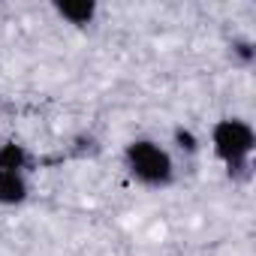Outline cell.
<instances>
[{"mask_svg":"<svg viewBox=\"0 0 256 256\" xmlns=\"http://www.w3.org/2000/svg\"><path fill=\"white\" fill-rule=\"evenodd\" d=\"M232 54H235L241 64H250V60H253V42H247V40H235V42H232Z\"/></svg>","mask_w":256,"mask_h":256,"instance_id":"7","label":"cell"},{"mask_svg":"<svg viewBox=\"0 0 256 256\" xmlns=\"http://www.w3.org/2000/svg\"><path fill=\"white\" fill-rule=\"evenodd\" d=\"M172 142H175V148L184 151V154H196V151H199V139H196V133L190 130V126H175Z\"/></svg>","mask_w":256,"mask_h":256,"instance_id":"6","label":"cell"},{"mask_svg":"<svg viewBox=\"0 0 256 256\" xmlns=\"http://www.w3.org/2000/svg\"><path fill=\"white\" fill-rule=\"evenodd\" d=\"M34 163L30 151L24 145H16V142H6V145H0V172H28Z\"/></svg>","mask_w":256,"mask_h":256,"instance_id":"4","label":"cell"},{"mask_svg":"<svg viewBox=\"0 0 256 256\" xmlns=\"http://www.w3.org/2000/svg\"><path fill=\"white\" fill-rule=\"evenodd\" d=\"M54 12H58L60 18H66L70 24L84 28V24L94 22V16H96V4H90V0H82V4H54Z\"/></svg>","mask_w":256,"mask_h":256,"instance_id":"5","label":"cell"},{"mask_svg":"<svg viewBox=\"0 0 256 256\" xmlns=\"http://www.w3.org/2000/svg\"><path fill=\"white\" fill-rule=\"evenodd\" d=\"M124 160H126V169L130 175L145 184V187H166L172 184L175 178V166H172V157L166 148H160L157 142L151 139H136L124 148Z\"/></svg>","mask_w":256,"mask_h":256,"instance_id":"2","label":"cell"},{"mask_svg":"<svg viewBox=\"0 0 256 256\" xmlns=\"http://www.w3.org/2000/svg\"><path fill=\"white\" fill-rule=\"evenodd\" d=\"M28 199V181L22 172H0V205H22Z\"/></svg>","mask_w":256,"mask_h":256,"instance_id":"3","label":"cell"},{"mask_svg":"<svg viewBox=\"0 0 256 256\" xmlns=\"http://www.w3.org/2000/svg\"><path fill=\"white\" fill-rule=\"evenodd\" d=\"M214 154L226 163L229 175H244L250 169V154L256 148V136H253V126L241 118H223L214 124Z\"/></svg>","mask_w":256,"mask_h":256,"instance_id":"1","label":"cell"}]
</instances>
